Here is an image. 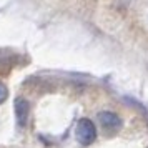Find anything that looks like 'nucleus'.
<instances>
[{"mask_svg":"<svg viewBox=\"0 0 148 148\" xmlns=\"http://www.w3.org/2000/svg\"><path fill=\"white\" fill-rule=\"evenodd\" d=\"M97 120L100 121V125L103 127V130L107 132H116L121 127V120L118 115L112 113V112H100Z\"/></svg>","mask_w":148,"mask_h":148,"instance_id":"obj_2","label":"nucleus"},{"mask_svg":"<svg viewBox=\"0 0 148 148\" xmlns=\"http://www.w3.org/2000/svg\"><path fill=\"white\" fill-rule=\"evenodd\" d=\"M7 97H8V90L7 87L0 82V103H3V101L7 100Z\"/></svg>","mask_w":148,"mask_h":148,"instance_id":"obj_4","label":"nucleus"},{"mask_svg":"<svg viewBox=\"0 0 148 148\" xmlns=\"http://www.w3.org/2000/svg\"><path fill=\"white\" fill-rule=\"evenodd\" d=\"M28 112H30L28 101L25 100V98H17V100H15V115H17V121H18V125H22V127L27 125Z\"/></svg>","mask_w":148,"mask_h":148,"instance_id":"obj_3","label":"nucleus"},{"mask_svg":"<svg viewBox=\"0 0 148 148\" xmlns=\"http://www.w3.org/2000/svg\"><path fill=\"white\" fill-rule=\"evenodd\" d=\"M75 135H77V140H78L80 145H83V147L92 145L97 138V130H95L93 121L88 120V118H80L78 123H77Z\"/></svg>","mask_w":148,"mask_h":148,"instance_id":"obj_1","label":"nucleus"}]
</instances>
